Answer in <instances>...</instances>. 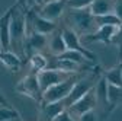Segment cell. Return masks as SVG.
<instances>
[{"mask_svg":"<svg viewBox=\"0 0 122 121\" xmlns=\"http://www.w3.org/2000/svg\"><path fill=\"white\" fill-rule=\"evenodd\" d=\"M96 82H97V80H96L95 76H81V74H80V77L77 79V82L74 83L71 92H70L68 96L64 99L67 108L70 107L71 104H74L76 101H79L81 96H84L87 92H90V90L95 88Z\"/></svg>","mask_w":122,"mask_h":121,"instance_id":"obj_6","label":"cell"},{"mask_svg":"<svg viewBox=\"0 0 122 121\" xmlns=\"http://www.w3.org/2000/svg\"><path fill=\"white\" fill-rule=\"evenodd\" d=\"M61 35H63V39H64V42H66L67 50L77 51V53L83 54L92 64H96V61H97L96 55L84 47V44L80 41V35L76 32V31H73L70 26H64V28H61Z\"/></svg>","mask_w":122,"mask_h":121,"instance_id":"obj_4","label":"cell"},{"mask_svg":"<svg viewBox=\"0 0 122 121\" xmlns=\"http://www.w3.org/2000/svg\"><path fill=\"white\" fill-rule=\"evenodd\" d=\"M68 21L71 23V29L76 31L80 37L92 34L96 31L95 16L92 15L90 9H70L68 12Z\"/></svg>","mask_w":122,"mask_h":121,"instance_id":"obj_2","label":"cell"},{"mask_svg":"<svg viewBox=\"0 0 122 121\" xmlns=\"http://www.w3.org/2000/svg\"><path fill=\"white\" fill-rule=\"evenodd\" d=\"M67 110L66 101H57V102H48V104H41L39 110V120L41 121H52L57 118L63 111Z\"/></svg>","mask_w":122,"mask_h":121,"instance_id":"obj_12","label":"cell"},{"mask_svg":"<svg viewBox=\"0 0 122 121\" xmlns=\"http://www.w3.org/2000/svg\"><path fill=\"white\" fill-rule=\"evenodd\" d=\"M90 12L93 16H102V15L111 13L113 9V2L112 0H95L90 5Z\"/></svg>","mask_w":122,"mask_h":121,"instance_id":"obj_16","label":"cell"},{"mask_svg":"<svg viewBox=\"0 0 122 121\" xmlns=\"http://www.w3.org/2000/svg\"><path fill=\"white\" fill-rule=\"evenodd\" d=\"M52 121H77V120H76V118H74V117H73V115L67 111V110H66V111L61 112L57 118H54Z\"/></svg>","mask_w":122,"mask_h":121,"instance_id":"obj_27","label":"cell"},{"mask_svg":"<svg viewBox=\"0 0 122 121\" xmlns=\"http://www.w3.org/2000/svg\"><path fill=\"white\" fill-rule=\"evenodd\" d=\"M26 41V10L19 5H15L10 16V51L22 54L25 58ZM20 57V55H19Z\"/></svg>","mask_w":122,"mask_h":121,"instance_id":"obj_1","label":"cell"},{"mask_svg":"<svg viewBox=\"0 0 122 121\" xmlns=\"http://www.w3.org/2000/svg\"><path fill=\"white\" fill-rule=\"evenodd\" d=\"M0 51H3V47H2V42H0Z\"/></svg>","mask_w":122,"mask_h":121,"instance_id":"obj_32","label":"cell"},{"mask_svg":"<svg viewBox=\"0 0 122 121\" xmlns=\"http://www.w3.org/2000/svg\"><path fill=\"white\" fill-rule=\"evenodd\" d=\"M15 90L20 95H26L29 98H32L34 101L39 102L42 101V92L39 88V82H38V74L29 72L26 76L15 86Z\"/></svg>","mask_w":122,"mask_h":121,"instance_id":"obj_5","label":"cell"},{"mask_svg":"<svg viewBox=\"0 0 122 121\" xmlns=\"http://www.w3.org/2000/svg\"><path fill=\"white\" fill-rule=\"evenodd\" d=\"M122 101V86L108 83V107H115Z\"/></svg>","mask_w":122,"mask_h":121,"instance_id":"obj_20","label":"cell"},{"mask_svg":"<svg viewBox=\"0 0 122 121\" xmlns=\"http://www.w3.org/2000/svg\"><path fill=\"white\" fill-rule=\"evenodd\" d=\"M12 10H13V6L10 9H7L5 15L0 16V42H2L3 51H10V16H12Z\"/></svg>","mask_w":122,"mask_h":121,"instance_id":"obj_13","label":"cell"},{"mask_svg":"<svg viewBox=\"0 0 122 121\" xmlns=\"http://www.w3.org/2000/svg\"><path fill=\"white\" fill-rule=\"evenodd\" d=\"M25 2H26V0H18V2H16V5H19L20 7L23 6V9H25Z\"/></svg>","mask_w":122,"mask_h":121,"instance_id":"obj_30","label":"cell"},{"mask_svg":"<svg viewBox=\"0 0 122 121\" xmlns=\"http://www.w3.org/2000/svg\"><path fill=\"white\" fill-rule=\"evenodd\" d=\"M95 94H96L97 105H106L108 107V82L103 76H100V79L95 85Z\"/></svg>","mask_w":122,"mask_h":121,"instance_id":"obj_17","label":"cell"},{"mask_svg":"<svg viewBox=\"0 0 122 121\" xmlns=\"http://www.w3.org/2000/svg\"><path fill=\"white\" fill-rule=\"evenodd\" d=\"M47 63H48V58L41 53H35L29 57V67L32 73H39L47 69Z\"/></svg>","mask_w":122,"mask_h":121,"instance_id":"obj_18","label":"cell"},{"mask_svg":"<svg viewBox=\"0 0 122 121\" xmlns=\"http://www.w3.org/2000/svg\"><path fill=\"white\" fill-rule=\"evenodd\" d=\"M26 28L30 29V31H34V32L47 35V37L58 29L55 22H51V21L41 18L35 12H26Z\"/></svg>","mask_w":122,"mask_h":121,"instance_id":"obj_7","label":"cell"},{"mask_svg":"<svg viewBox=\"0 0 122 121\" xmlns=\"http://www.w3.org/2000/svg\"><path fill=\"white\" fill-rule=\"evenodd\" d=\"M97 107V99H96V94H95V88L87 92L84 96H81L79 101H76L74 104H71L70 107L67 108V111L77 120L80 115H83L84 112H89V111H93L96 110Z\"/></svg>","mask_w":122,"mask_h":121,"instance_id":"obj_8","label":"cell"},{"mask_svg":"<svg viewBox=\"0 0 122 121\" xmlns=\"http://www.w3.org/2000/svg\"><path fill=\"white\" fill-rule=\"evenodd\" d=\"M80 77V74H74V76L60 82L51 88H48L45 92H42V101L41 104H48V102H57V101H64L68 94L71 92V89L74 86V83L77 82V79Z\"/></svg>","mask_w":122,"mask_h":121,"instance_id":"obj_3","label":"cell"},{"mask_svg":"<svg viewBox=\"0 0 122 121\" xmlns=\"http://www.w3.org/2000/svg\"><path fill=\"white\" fill-rule=\"evenodd\" d=\"M103 77L106 79L109 85H115V86H122V63H119L118 66L109 69L103 74Z\"/></svg>","mask_w":122,"mask_h":121,"instance_id":"obj_19","label":"cell"},{"mask_svg":"<svg viewBox=\"0 0 122 121\" xmlns=\"http://www.w3.org/2000/svg\"><path fill=\"white\" fill-rule=\"evenodd\" d=\"M77 121H99V115H97L96 110H93V111H89V112H84L83 115H80L77 118Z\"/></svg>","mask_w":122,"mask_h":121,"instance_id":"obj_25","label":"cell"},{"mask_svg":"<svg viewBox=\"0 0 122 121\" xmlns=\"http://www.w3.org/2000/svg\"><path fill=\"white\" fill-rule=\"evenodd\" d=\"M39 3H44V0H26V2H25V7L32 9V7H35L36 5H39Z\"/></svg>","mask_w":122,"mask_h":121,"instance_id":"obj_28","label":"cell"},{"mask_svg":"<svg viewBox=\"0 0 122 121\" xmlns=\"http://www.w3.org/2000/svg\"><path fill=\"white\" fill-rule=\"evenodd\" d=\"M9 121H22V118H13V120H9Z\"/></svg>","mask_w":122,"mask_h":121,"instance_id":"obj_31","label":"cell"},{"mask_svg":"<svg viewBox=\"0 0 122 121\" xmlns=\"http://www.w3.org/2000/svg\"><path fill=\"white\" fill-rule=\"evenodd\" d=\"M116 29H118V26H111V25H108V26H99V28H96V31H93L92 34L80 37V41L81 42H103V44H111L112 38H113V35L116 32Z\"/></svg>","mask_w":122,"mask_h":121,"instance_id":"obj_11","label":"cell"},{"mask_svg":"<svg viewBox=\"0 0 122 121\" xmlns=\"http://www.w3.org/2000/svg\"><path fill=\"white\" fill-rule=\"evenodd\" d=\"M0 61L12 72H19L22 67V58L13 51H0Z\"/></svg>","mask_w":122,"mask_h":121,"instance_id":"obj_15","label":"cell"},{"mask_svg":"<svg viewBox=\"0 0 122 121\" xmlns=\"http://www.w3.org/2000/svg\"><path fill=\"white\" fill-rule=\"evenodd\" d=\"M66 7V0H51V2H45L41 5V7L38 9V15L44 19L57 23V21L63 16Z\"/></svg>","mask_w":122,"mask_h":121,"instance_id":"obj_10","label":"cell"},{"mask_svg":"<svg viewBox=\"0 0 122 121\" xmlns=\"http://www.w3.org/2000/svg\"><path fill=\"white\" fill-rule=\"evenodd\" d=\"M0 105H10V104H9V101L6 99V96H5L2 92H0Z\"/></svg>","mask_w":122,"mask_h":121,"instance_id":"obj_29","label":"cell"},{"mask_svg":"<svg viewBox=\"0 0 122 121\" xmlns=\"http://www.w3.org/2000/svg\"><path fill=\"white\" fill-rule=\"evenodd\" d=\"M13 118H20L19 111L12 105H0V121H9Z\"/></svg>","mask_w":122,"mask_h":121,"instance_id":"obj_22","label":"cell"},{"mask_svg":"<svg viewBox=\"0 0 122 121\" xmlns=\"http://www.w3.org/2000/svg\"><path fill=\"white\" fill-rule=\"evenodd\" d=\"M38 74V82H39V88H41V92H45L48 88L63 82L71 76H74L76 73H64V72H60V70H52V69H45Z\"/></svg>","mask_w":122,"mask_h":121,"instance_id":"obj_9","label":"cell"},{"mask_svg":"<svg viewBox=\"0 0 122 121\" xmlns=\"http://www.w3.org/2000/svg\"><path fill=\"white\" fill-rule=\"evenodd\" d=\"M111 44H115L118 47V50H119V61L122 63V25L118 26V29H116V32H115Z\"/></svg>","mask_w":122,"mask_h":121,"instance_id":"obj_24","label":"cell"},{"mask_svg":"<svg viewBox=\"0 0 122 121\" xmlns=\"http://www.w3.org/2000/svg\"><path fill=\"white\" fill-rule=\"evenodd\" d=\"M95 23H96V28L99 26H119L122 25L121 21L115 16V13H106V15H102V16H95Z\"/></svg>","mask_w":122,"mask_h":121,"instance_id":"obj_21","label":"cell"},{"mask_svg":"<svg viewBox=\"0 0 122 121\" xmlns=\"http://www.w3.org/2000/svg\"><path fill=\"white\" fill-rule=\"evenodd\" d=\"M95 0H66L68 9H87Z\"/></svg>","mask_w":122,"mask_h":121,"instance_id":"obj_23","label":"cell"},{"mask_svg":"<svg viewBox=\"0 0 122 121\" xmlns=\"http://www.w3.org/2000/svg\"><path fill=\"white\" fill-rule=\"evenodd\" d=\"M45 2H51V0H44V3H45Z\"/></svg>","mask_w":122,"mask_h":121,"instance_id":"obj_33","label":"cell"},{"mask_svg":"<svg viewBox=\"0 0 122 121\" xmlns=\"http://www.w3.org/2000/svg\"><path fill=\"white\" fill-rule=\"evenodd\" d=\"M112 13H115V16H116V18L121 21V23H122V0H118V2L113 3Z\"/></svg>","mask_w":122,"mask_h":121,"instance_id":"obj_26","label":"cell"},{"mask_svg":"<svg viewBox=\"0 0 122 121\" xmlns=\"http://www.w3.org/2000/svg\"><path fill=\"white\" fill-rule=\"evenodd\" d=\"M48 50H50V54L52 57H60L63 53L67 51V47H66V42L63 39V35H61V29L55 32H52L48 38Z\"/></svg>","mask_w":122,"mask_h":121,"instance_id":"obj_14","label":"cell"}]
</instances>
